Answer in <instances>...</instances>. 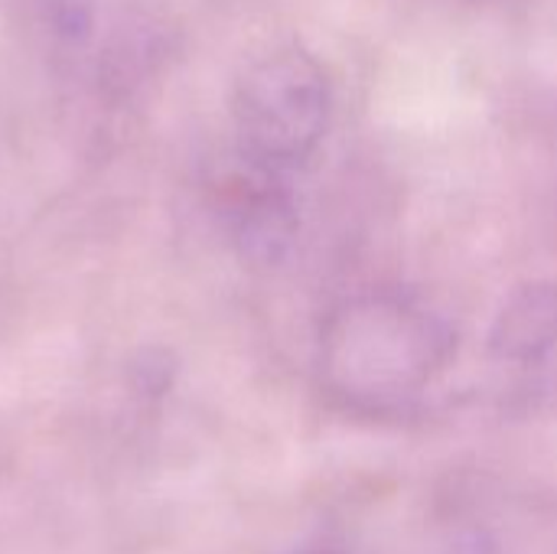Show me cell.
<instances>
[{"label": "cell", "instance_id": "obj_3", "mask_svg": "<svg viewBox=\"0 0 557 554\" xmlns=\"http://www.w3.org/2000/svg\"><path fill=\"white\" fill-rule=\"evenodd\" d=\"M557 343V294L525 291L499 317L493 349L503 362L535 366Z\"/></svg>", "mask_w": 557, "mask_h": 554}, {"label": "cell", "instance_id": "obj_2", "mask_svg": "<svg viewBox=\"0 0 557 554\" xmlns=\"http://www.w3.org/2000/svg\"><path fill=\"white\" fill-rule=\"evenodd\" d=\"M232 114L245 153L261 170L297 167L326 137L333 114L330 75L297 46L271 49L242 72Z\"/></svg>", "mask_w": 557, "mask_h": 554}, {"label": "cell", "instance_id": "obj_1", "mask_svg": "<svg viewBox=\"0 0 557 554\" xmlns=\"http://www.w3.org/2000/svg\"><path fill=\"white\" fill-rule=\"evenodd\" d=\"M457 336L431 307L369 291L343 300L320 336L323 385L349 408L388 415L405 411L450 369Z\"/></svg>", "mask_w": 557, "mask_h": 554}]
</instances>
